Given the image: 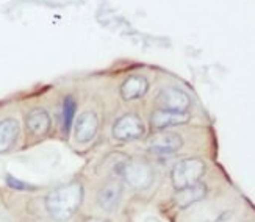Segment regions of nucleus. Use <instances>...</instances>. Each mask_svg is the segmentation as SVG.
<instances>
[{
	"label": "nucleus",
	"mask_w": 255,
	"mask_h": 222,
	"mask_svg": "<svg viewBox=\"0 0 255 222\" xmlns=\"http://www.w3.org/2000/svg\"><path fill=\"white\" fill-rule=\"evenodd\" d=\"M208 194V188L204 185V183H196V185H191L188 188H183L180 191H175V196H174V202L179 208H188L191 207L197 202L204 201Z\"/></svg>",
	"instance_id": "nucleus-12"
},
{
	"label": "nucleus",
	"mask_w": 255,
	"mask_h": 222,
	"mask_svg": "<svg viewBox=\"0 0 255 222\" xmlns=\"http://www.w3.org/2000/svg\"><path fill=\"white\" fill-rule=\"evenodd\" d=\"M155 104L158 110H169V111H188L191 107V99L185 91L174 86H166L158 91L155 97Z\"/></svg>",
	"instance_id": "nucleus-5"
},
{
	"label": "nucleus",
	"mask_w": 255,
	"mask_h": 222,
	"mask_svg": "<svg viewBox=\"0 0 255 222\" xmlns=\"http://www.w3.org/2000/svg\"><path fill=\"white\" fill-rule=\"evenodd\" d=\"M207 166L201 158H185L174 164L171 171V183L175 191L201 182Z\"/></svg>",
	"instance_id": "nucleus-3"
},
{
	"label": "nucleus",
	"mask_w": 255,
	"mask_h": 222,
	"mask_svg": "<svg viewBox=\"0 0 255 222\" xmlns=\"http://www.w3.org/2000/svg\"><path fill=\"white\" fill-rule=\"evenodd\" d=\"M83 201V186L82 183H69L55 188L46 197V210L52 219L64 222L71 219L77 210L80 208Z\"/></svg>",
	"instance_id": "nucleus-1"
},
{
	"label": "nucleus",
	"mask_w": 255,
	"mask_h": 222,
	"mask_svg": "<svg viewBox=\"0 0 255 222\" xmlns=\"http://www.w3.org/2000/svg\"><path fill=\"white\" fill-rule=\"evenodd\" d=\"M147 90H149V82L146 77L130 75L123 82V85H121L119 94L123 97V101L131 102V101H136V99H141L147 93Z\"/></svg>",
	"instance_id": "nucleus-11"
},
{
	"label": "nucleus",
	"mask_w": 255,
	"mask_h": 222,
	"mask_svg": "<svg viewBox=\"0 0 255 222\" xmlns=\"http://www.w3.org/2000/svg\"><path fill=\"white\" fill-rule=\"evenodd\" d=\"M191 114L188 111H169V110H155L150 116V125L153 130L166 131L168 128L188 124Z\"/></svg>",
	"instance_id": "nucleus-6"
},
{
	"label": "nucleus",
	"mask_w": 255,
	"mask_h": 222,
	"mask_svg": "<svg viewBox=\"0 0 255 222\" xmlns=\"http://www.w3.org/2000/svg\"><path fill=\"white\" fill-rule=\"evenodd\" d=\"M113 136L118 141L123 142H128V141H135L144 136L146 133V127H144L142 119L135 114V113H127L123 114L121 117L116 119V122L113 124Z\"/></svg>",
	"instance_id": "nucleus-4"
},
{
	"label": "nucleus",
	"mask_w": 255,
	"mask_h": 222,
	"mask_svg": "<svg viewBox=\"0 0 255 222\" xmlns=\"http://www.w3.org/2000/svg\"><path fill=\"white\" fill-rule=\"evenodd\" d=\"M19 122L16 119H3L0 120V153L9 150L14 146L19 138Z\"/></svg>",
	"instance_id": "nucleus-13"
},
{
	"label": "nucleus",
	"mask_w": 255,
	"mask_h": 222,
	"mask_svg": "<svg viewBox=\"0 0 255 222\" xmlns=\"http://www.w3.org/2000/svg\"><path fill=\"white\" fill-rule=\"evenodd\" d=\"M115 174L119 175L133 190H146L153 183V169L141 160H124L115 164Z\"/></svg>",
	"instance_id": "nucleus-2"
},
{
	"label": "nucleus",
	"mask_w": 255,
	"mask_h": 222,
	"mask_svg": "<svg viewBox=\"0 0 255 222\" xmlns=\"http://www.w3.org/2000/svg\"><path fill=\"white\" fill-rule=\"evenodd\" d=\"M183 147V138L179 133L163 131L147 141V149L155 155H171Z\"/></svg>",
	"instance_id": "nucleus-7"
},
{
	"label": "nucleus",
	"mask_w": 255,
	"mask_h": 222,
	"mask_svg": "<svg viewBox=\"0 0 255 222\" xmlns=\"http://www.w3.org/2000/svg\"><path fill=\"white\" fill-rule=\"evenodd\" d=\"M50 125H52L50 116L47 111L42 108L31 110L25 117V127L31 136H36V138L46 136L50 130Z\"/></svg>",
	"instance_id": "nucleus-10"
},
{
	"label": "nucleus",
	"mask_w": 255,
	"mask_h": 222,
	"mask_svg": "<svg viewBox=\"0 0 255 222\" xmlns=\"http://www.w3.org/2000/svg\"><path fill=\"white\" fill-rule=\"evenodd\" d=\"M5 182H6V185L11 188V190H16V191H36V190H38V186L30 185V183L22 182V180H17L16 177H13L11 174H6Z\"/></svg>",
	"instance_id": "nucleus-15"
},
{
	"label": "nucleus",
	"mask_w": 255,
	"mask_h": 222,
	"mask_svg": "<svg viewBox=\"0 0 255 222\" xmlns=\"http://www.w3.org/2000/svg\"><path fill=\"white\" fill-rule=\"evenodd\" d=\"M75 111H77V104L74 101V97H71V96L64 97V101H63V131H64V135H69L71 127L74 124Z\"/></svg>",
	"instance_id": "nucleus-14"
},
{
	"label": "nucleus",
	"mask_w": 255,
	"mask_h": 222,
	"mask_svg": "<svg viewBox=\"0 0 255 222\" xmlns=\"http://www.w3.org/2000/svg\"><path fill=\"white\" fill-rule=\"evenodd\" d=\"M121 197H123V182L118 179L108 180L97 193V205L101 207L104 212L113 213L118 208Z\"/></svg>",
	"instance_id": "nucleus-8"
},
{
	"label": "nucleus",
	"mask_w": 255,
	"mask_h": 222,
	"mask_svg": "<svg viewBox=\"0 0 255 222\" xmlns=\"http://www.w3.org/2000/svg\"><path fill=\"white\" fill-rule=\"evenodd\" d=\"M99 128V119L94 111H83L75 120V139L80 144L91 142Z\"/></svg>",
	"instance_id": "nucleus-9"
}]
</instances>
